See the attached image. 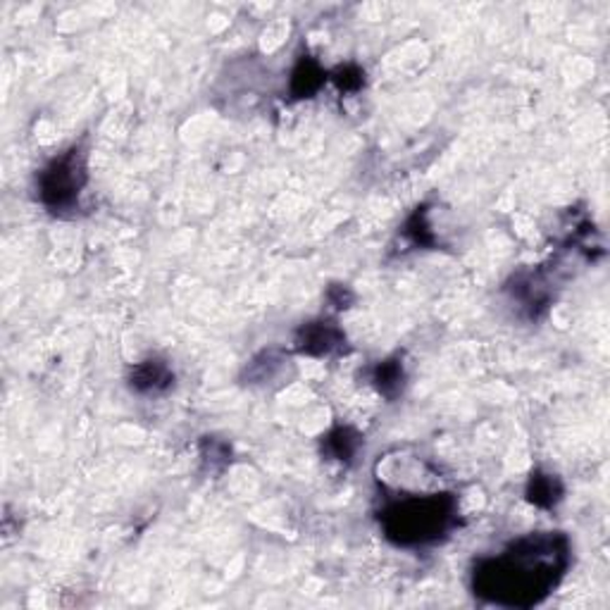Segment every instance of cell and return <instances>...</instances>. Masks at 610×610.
Here are the masks:
<instances>
[{
	"instance_id": "obj_3",
	"label": "cell",
	"mask_w": 610,
	"mask_h": 610,
	"mask_svg": "<svg viewBox=\"0 0 610 610\" xmlns=\"http://www.w3.org/2000/svg\"><path fill=\"white\" fill-rule=\"evenodd\" d=\"M86 184V160L79 148H72L65 155L55 157L44 172H41V201L55 213L75 208Z\"/></svg>"
},
{
	"instance_id": "obj_6",
	"label": "cell",
	"mask_w": 610,
	"mask_h": 610,
	"mask_svg": "<svg viewBox=\"0 0 610 610\" xmlns=\"http://www.w3.org/2000/svg\"><path fill=\"white\" fill-rule=\"evenodd\" d=\"M527 494L536 505H541V508H551V505L560 498L563 489H560L558 479L555 477H551V475H539V477H532Z\"/></svg>"
},
{
	"instance_id": "obj_4",
	"label": "cell",
	"mask_w": 610,
	"mask_h": 610,
	"mask_svg": "<svg viewBox=\"0 0 610 610\" xmlns=\"http://www.w3.org/2000/svg\"><path fill=\"white\" fill-rule=\"evenodd\" d=\"M172 382V372L157 363V360H145L141 363L132 375V389L139 394H155V391L165 389Z\"/></svg>"
},
{
	"instance_id": "obj_1",
	"label": "cell",
	"mask_w": 610,
	"mask_h": 610,
	"mask_svg": "<svg viewBox=\"0 0 610 610\" xmlns=\"http://www.w3.org/2000/svg\"><path fill=\"white\" fill-rule=\"evenodd\" d=\"M570 565V541L558 532L513 541L496 558L479 560L472 573L475 594L491 604L529 608L554 592Z\"/></svg>"
},
{
	"instance_id": "obj_7",
	"label": "cell",
	"mask_w": 610,
	"mask_h": 610,
	"mask_svg": "<svg viewBox=\"0 0 610 610\" xmlns=\"http://www.w3.org/2000/svg\"><path fill=\"white\" fill-rule=\"evenodd\" d=\"M375 382L379 384V389L389 396V386H401L398 382H403V372L396 363H382V367L377 370V379Z\"/></svg>"
},
{
	"instance_id": "obj_5",
	"label": "cell",
	"mask_w": 610,
	"mask_h": 610,
	"mask_svg": "<svg viewBox=\"0 0 610 610\" xmlns=\"http://www.w3.org/2000/svg\"><path fill=\"white\" fill-rule=\"evenodd\" d=\"M339 341H341L339 329H334L332 325H327V322H315V325L303 329L301 348L305 353H313V355H325V353L332 351Z\"/></svg>"
},
{
	"instance_id": "obj_2",
	"label": "cell",
	"mask_w": 610,
	"mask_h": 610,
	"mask_svg": "<svg viewBox=\"0 0 610 610\" xmlns=\"http://www.w3.org/2000/svg\"><path fill=\"white\" fill-rule=\"evenodd\" d=\"M455 515L451 494H413L384 508L382 527L396 546H425L444 539L455 527Z\"/></svg>"
}]
</instances>
